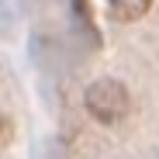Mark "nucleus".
Instances as JSON below:
<instances>
[{
    "label": "nucleus",
    "mask_w": 159,
    "mask_h": 159,
    "mask_svg": "<svg viewBox=\"0 0 159 159\" xmlns=\"http://www.w3.org/2000/svg\"><path fill=\"white\" fill-rule=\"evenodd\" d=\"M156 0H107V14L121 24H131V21H142L149 11H152Z\"/></svg>",
    "instance_id": "f03ea898"
},
{
    "label": "nucleus",
    "mask_w": 159,
    "mask_h": 159,
    "mask_svg": "<svg viewBox=\"0 0 159 159\" xmlns=\"http://www.w3.org/2000/svg\"><path fill=\"white\" fill-rule=\"evenodd\" d=\"M4 131H7V125H4V118H0V135H4Z\"/></svg>",
    "instance_id": "7ed1b4c3"
},
{
    "label": "nucleus",
    "mask_w": 159,
    "mask_h": 159,
    "mask_svg": "<svg viewBox=\"0 0 159 159\" xmlns=\"http://www.w3.org/2000/svg\"><path fill=\"white\" fill-rule=\"evenodd\" d=\"M87 111L100 121V125H118L128 118V107H131V97H128V87L121 83V80H93V83L87 87Z\"/></svg>",
    "instance_id": "f257e3e1"
}]
</instances>
